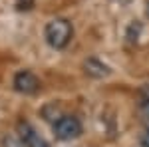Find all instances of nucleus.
I'll use <instances>...</instances> for the list:
<instances>
[{"instance_id": "1", "label": "nucleus", "mask_w": 149, "mask_h": 147, "mask_svg": "<svg viewBox=\"0 0 149 147\" xmlns=\"http://www.w3.org/2000/svg\"><path fill=\"white\" fill-rule=\"evenodd\" d=\"M44 36H46V42L52 48L56 50H62L70 44L72 36H74V28L68 20L64 18H54L46 24V30H44Z\"/></svg>"}, {"instance_id": "2", "label": "nucleus", "mask_w": 149, "mask_h": 147, "mask_svg": "<svg viewBox=\"0 0 149 147\" xmlns=\"http://www.w3.org/2000/svg\"><path fill=\"white\" fill-rule=\"evenodd\" d=\"M54 135L62 141H72L81 135V123L74 115H62L54 123Z\"/></svg>"}, {"instance_id": "3", "label": "nucleus", "mask_w": 149, "mask_h": 147, "mask_svg": "<svg viewBox=\"0 0 149 147\" xmlns=\"http://www.w3.org/2000/svg\"><path fill=\"white\" fill-rule=\"evenodd\" d=\"M12 86L18 93L32 95L40 90V79L36 78V74H32L30 70H20V72H16V76L12 79Z\"/></svg>"}, {"instance_id": "4", "label": "nucleus", "mask_w": 149, "mask_h": 147, "mask_svg": "<svg viewBox=\"0 0 149 147\" xmlns=\"http://www.w3.org/2000/svg\"><path fill=\"white\" fill-rule=\"evenodd\" d=\"M16 131H18V139L24 147H48V141L28 121H20Z\"/></svg>"}, {"instance_id": "5", "label": "nucleus", "mask_w": 149, "mask_h": 147, "mask_svg": "<svg viewBox=\"0 0 149 147\" xmlns=\"http://www.w3.org/2000/svg\"><path fill=\"white\" fill-rule=\"evenodd\" d=\"M84 70H86V74L92 76V78H105V76L109 74V68H107L105 64H102L100 60H95V58L86 60V62H84Z\"/></svg>"}, {"instance_id": "6", "label": "nucleus", "mask_w": 149, "mask_h": 147, "mask_svg": "<svg viewBox=\"0 0 149 147\" xmlns=\"http://www.w3.org/2000/svg\"><path fill=\"white\" fill-rule=\"evenodd\" d=\"M34 6V0H16V8L18 10H30Z\"/></svg>"}, {"instance_id": "7", "label": "nucleus", "mask_w": 149, "mask_h": 147, "mask_svg": "<svg viewBox=\"0 0 149 147\" xmlns=\"http://www.w3.org/2000/svg\"><path fill=\"white\" fill-rule=\"evenodd\" d=\"M141 145H143V147H149V133L143 137V139H141Z\"/></svg>"}, {"instance_id": "8", "label": "nucleus", "mask_w": 149, "mask_h": 147, "mask_svg": "<svg viewBox=\"0 0 149 147\" xmlns=\"http://www.w3.org/2000/svg\"><path fill=\"white\" fill-rule=\"evenodd\" d=\"M143 109H145V111H147V115H149V100L143 103Z\"/></svg>"}]
</instances>
